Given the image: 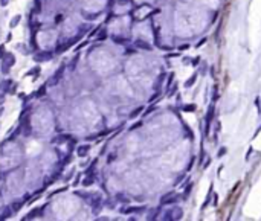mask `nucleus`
<instances>
[{"instance_id":"10","label":"nucleus","mask_w":261,"mask_h":221,"mask_svg":"<svg viewBox=\"0 0 261 221\" xmlns=\"http://www.w3.org/2000/svg\"><path fill=\"white\" fill-rule=\"evenodd\" d=\"M135 44L138 46V47H140V49H147V50H151V46L147 43V41H142V40H138V41H135Z\"/></svg>"},{"instance_id":"2","label":"nucleus","mask_w":261,"mask_h":221,"mask_svg":"<svg viewBox=\"0 0 261 221\" xmlns=\"http://www.w3.org/2000/svg\"><path fill=\"white\" fill-rule=\"evenodd\" d=\"M214 111H215V107H214V104H211L209 108H208V113H206V128H205V134L206 136H209V131H211V124H212V119H214Z\"/></svg>"},{"instance_id":"1","label":"nucleus","mask_w":261,"mask_h":221,"mask_svg":"<svg viewBox=\"0 0 261 221\" xmlns=\"http://www.w3.org/2000/svg\"><path fill=\"white\" fill-rule=\"evenodd\" d=\"M14 64H16L14 55H12V54H5L3 58H2V70H3V73H8L9 69L14 66Z\"/></svg>"},{"instance_id":"5","label":"nucleus","mask_w":261,"mask_h":221,"mask_svg":"<svg viewBox=\"0 0 261 221\" xmlns=\"http://www.w3.org/2000/svg\"><path fill=\"white\" fill-rule=\"evenodd\" d=\"M63 70H64V67L61 66V67H60V69L55 72V75L52 76V80H50V84H52V85H55V84L58 83V80H60V78L63 76Z\"/></svg>"},{"instance_id":"6","label":"nucleus","mask_w":261,"mask_h":221,"mask_svg":"<svg viewBox=\"0 0 261 221\" xmlns=\"http://www.w3.org/2000/svg\"><path fill=\"white\" fill-rule=\"evenodd\" d=\"M89 150H90V145H81L80 148H78V151H76V154L80 155V157H84V155L89 152Z\"/></svg>"},{"instance_id":"11","label":"nucleus","mask_w":261,"mask_h":221,"mask_svg":"<svg viewBox=\"0 0 261 221\" xmlns=\"http://www.w3.org/2000/svg\"><path fill=\"white\" fill-rule=\"evenodd\" d=\"M20 20H21V17L20 15H14V18H12L11 21H9V28L12 29V28H16V26L20 23Z\"/></svg>"},{"instance_id":"18","label":"nucleus","mask_w":261,"mask_h":221,"mask_svg":"<svg viewBox=\"0 0 261 221\" xmlns=\"http://www.w3.org/2000/svg\"><path fill=\"white\" fill-rule=\"evenodd\" d=\"M11 0H0V6H8Z\"/></svg>"},{"instance_id":"7","label":"nucleus","mask_w":261,"mask_h":221,"mask_svg":"<svg viewBox=\"0 0 261 221\" xmlns=\"http://www.w3.org/2000/svg\"><path fill=\"white\" fill-rule=\"evenodd\" d=\"M93 183H95V174H87V177L83 181V185L84 186H90V185H93Z\"/></svg>"},{"instance_id":"4","label":"nucleus","mask_w":261,"mask_h":221,"mask_svg":"<svg viewBox=\"0 0 261 221\" xmlns=\"http://www.w3.org/2000/svg\"><path fill=\"white\" fill-rule=\"evenodd\" d=\"M35 61H49V60H52V54H50V52H37V54H35V58H34Z\"/></svg>"},{"instance_id":"8","label":"nucleus","mask_w":261,"mask_h":221,"mask_svg":"<svg viewBox=\"0 0 261 221\" xmlns=\"http://www.w3.org/2000/svg\"><path fill=\"white\" fill-rule=\"evenodd\" d=\"M212 192H214V185L211 183V185H209V191H208V195H206V200H205V203H203V207H206L208 204H209L211 197H212Z\"/></svg>"},{"instance_id":"3","label":"nucleus","mask_w":261,"mask_h":221,"mask_svg":"<svg viewBox=\"0 0 261 221\" xmlns=\"http://www.w3.org/2000/svg\"><path fill=\"white\" fill-rule=\"evenodd\" d=\"M177 201H179V197L174 195V192H168L166 195H163V197L160 198V204H162V206H165V204H174V203H177Z\"/></svg>"},{"instance_id":"14","label":"nucleus","mask_w":261,"mask_h":221,"mask_svg":"<svg viewBox=\"0 0 261 221\" xmlns=\"http://www.w3.org/2000/svg\"><path fill=\"white\" fill-rule=\"evenodd\" d=\"M226 152H228V148H226V147H221V148L218 150V152H217V157H218V159H220V157H223Z\"/></svg>"},{"instance_id":"17","label":"nucleus","mask_w":261,"mask_h":221,"mask_svg":"<svg viewBox=\"0 0 261 221\" xmlns=\"http://www.w3.org/2000/svg\"><path fill=\"white\" fill-rule=\"evenodd\" d=\"M252 152H254V148L251 147L249 150H247V154H246V160H249V157H251V154H252Z\"/></svg>"},{"instance_id":"25","label":"nucleus","mask_w":261,"mask_h":221,"mask_svg":"<svg viewBox=\"0 0 261 221\" xmlns=\"http://www.w3.org/2000/svg\"><path fill=\"white\" fill-rule=\"evenodd\" d=\"M260 131H261V125L258 127V130H257V131H255V134H254V139H255V137H257V136L260 134Z\"/></svg>"},{"instance_id":"24","label":"nucleus","mask_w":261,"mask_h":221,"mask_svg":"<svg viewBox=\"0 0 261 221\" xmlns=\"http://www.w3.org/2000/svg\"><path fill=\"white\" fill-rule=\"evenodd\" d=\"M3 55H5V49L3 46H0V58H3Z\"/></svg>"},{"instance_id":"12","label":"nucleus","mask_w":261,"mask_h":221,"mask_svg":"<svg viewBox=\"0 0 261 221\" xmlns=\"http://www.w3.org/2000/svg\"><path fill=\"white\" fill-rule=\"evenodd\" d=\"M182 110H183V111H195V110H197V105H195V104H188V105L182 107Z\"/></svg>"},{"instance_id":"9","label":"nucleus","mask_w":261,"mask_h":221,"mask_svg":"<svg viewBox=\"0 0 261 221\" xmlns=\"http://www.w3.org/2000/svg\"><path fill=\"white\" fill-rule=\"evenodd\" d=\"M171 215H173V220H180L182 215H183V212H182L180 207H176V209L171 211Z\"/></svg>"},{"instance_id":"21","label":"nucleus","mask_w":261,"mask_h":221,"mask_svg":"<svg viewBox=\"0 0 261 221\" xmlns=\"http://www.w3.org/2000/svg\"><path fill=\"white\" fill-rule=\"evenodd\" d=\"M217 201H218V195L214 194V201H212V206H217Z\"/></svg>"},{"instance_id":"15","label":"nucleus","mask_w":261,"mask_h":221,"mask_svg":"<svg viewBox=\"0 0 261 221\" xmlns=\"http://www.w3.org/2000/svg\"><path fill=\"white\" fill-rule=\"evenodd\" d=\"M142 110H143V107H139V108H136V110H135L132 114H130V118H132V119H133V118H136V116H138L139 113H142Z\"/></svg>"},{"instance_id":"23","label":"nucleus","mask_w":261,"mask_h":221,"mask_svg":"<svg viewBox=\"0 0 261 221\" xmlns=\"http://www.w3.org/2000/svg\"><path fill=\"white\" fill-rule=\"evenodd\" d=\"M205 43H206V38H203L202 41H199V43H197V46H195V47H202V44H205Z\"/></svg>"},{"instance_id":"22","label":"nucleus","mask_w":261,"mask_h":221,"mask_svg":"<svg viewBox=\"0 0 261 221\" xmlns=\"http://www.w3.org/2000/svg\"><path fill=\"white\" fill-rule=\"evenodd\" d=\"M179 49H180V50H186V49H189V44H182Z\"/></svg>"},{"instance_id":"13","label":"nucleus","mask_w":261,"mask_h":221,"mask_svg":"<svg viewBox=\"0 0 261 221\" xmlns=\"http://www.w3.org/2000/svg\"><path fill=\"white\" fill-rule=\"evenodd\" d=\"M195 80H197V73H194L189 80L185 83V87H191V85H194V83H195Z\"/></svg>"},{"instance_id":"16","label":"nucleus","mask_w":261,"mask_h":221,"mask_svg":"<svg viewBox=\"0 0 261 221\" xmlns=\"http://www.w3.org/2000/svg\"><path fill=\"white\" fill-rule=\"evenodd\" d=\"M191 189H192V183H189V186H186V189H185V198L188 197V194L191 192Z\"/></svg>"},{"instance_id":"20","label":"nucleus","mask_w":261,"mask_h":221,"mask_svg":"<svg viewBox=\"0 0 261 221\" xmlns=\"http://www.w3.org/2000/svg\"><path fill=\"white\" fill-rule=\"evenodd\" d=\"M176 90H177V84H176V85H174V87H173V88H171V90H169V92H168V93H169V96H173V93L176 92Z\"/></svg>"},{"instance_id":"19","label":"nucleus","mask_w":261,"mask_h":221,"mask_svg":"<svg viewBox=\"0 0 261 221\" xmlns=\"http://www.w3.org/2000/svg\"><path fill=\"white\" fill-rule=\"evenodd\" d=\"M44 90H46V87H41L40 90H38V93H37V96H43V93H44Z\"/></svg>"}]
</instances>
